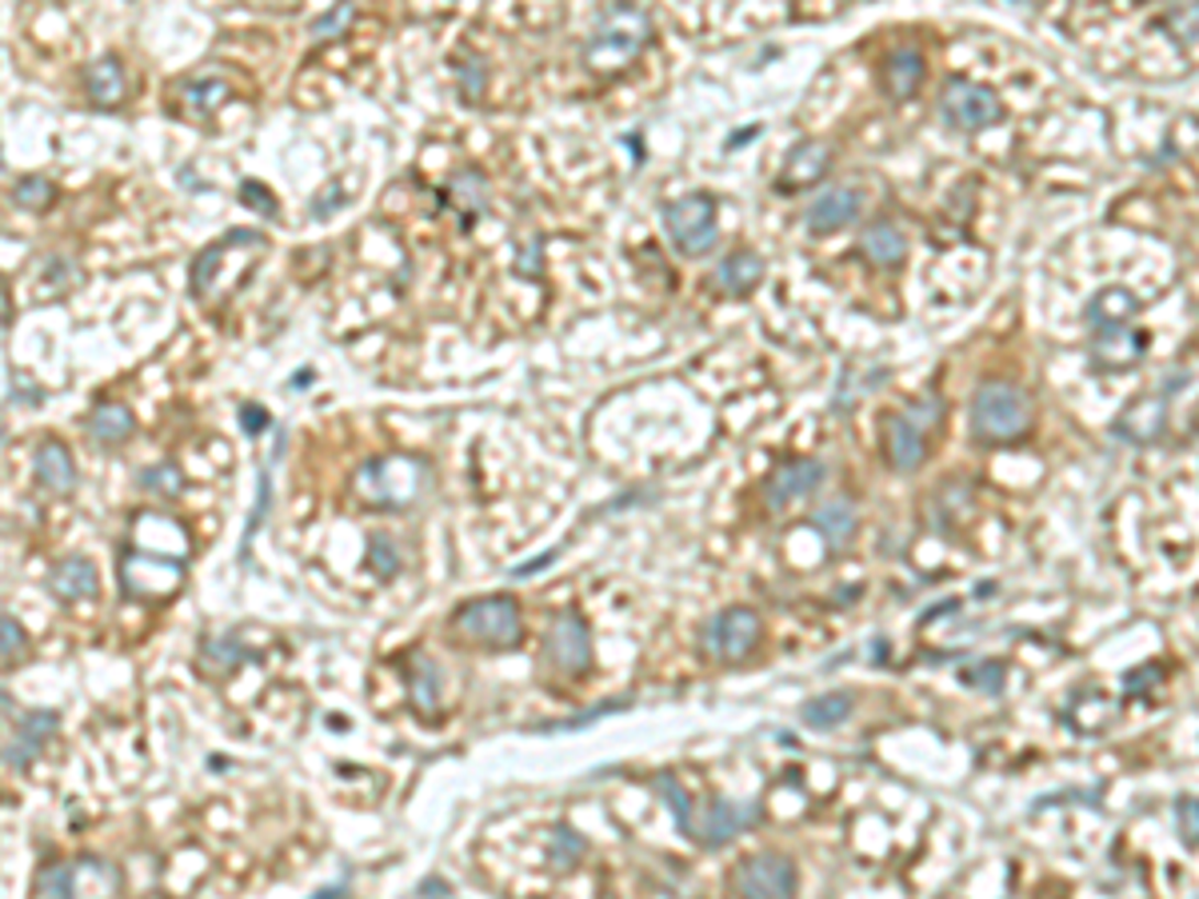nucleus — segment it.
Wrapping results in <instances>:
<instances>
[{
    "label": "nucleus",
    "instance_id": "nucleus-27",
    "mask_svg": "<svg viewBox=\"0 0 1199 899\" xmlns=\"http://www.w3.org/2000/svg\"><path fill=\"white\" fill-rule=\"evenodd\" d=\"M408 696H412V708H417V712H432L436 700H441V672H436V664H429V659L420 656V652L412 656Z\"/></svg>",
    "mask_w": 1199,
    "mask_h": 899
},
{
    "label": "nucleus",
    "instance_id": "nucleus-4",
    "mask_svg": "<svg viewBox=\"0 0 1199 899\" xmlns=\"http://www.w3.org/2000/svg\"><path fill=\"white\" fill-rule=\"evenodd\" d=\"M1028 424H1032V408H1028V396L1015 385L991 380L972 400V436L984 440V444L1020 440L1028 432Z\"/></svg>",
    "mask_w": 1199,
    "mask_h": 899
},
{
    "label": "nucleus",
    "instance_id": "nucleus-6",
    "mask_svg": "<svg viewBox=\"0 0 1199 899\" xmlns=\"http://www.w3.org/2000/svg\"><path fill=\"white\" fill-rule=\"evenodd\" d=\"M759 632H764V624H759V615L752 608H728V612H715L704 620L700 647L715 664H740L759 644Z\"/></svg>",
    "mask_w": 1199,
    "mask_h": 899
},
{
    "label": "nucleus",
    "instance_id": "nucleus-29",
    "mask_svg": "<svg viewBox=\"0 0 1199 899\" xmlns=\"http://www.w3.org/2000/svg\"><path fill=\"white\" fill-rule=\"evenodd\" d=\"M1164 424V396H1147L1135 408H1128L1120 420V432L1128 440H1152Z\"/></svg>",
    "mask_w": 1199,
    "mask_h": 899
},
{
    "label": "nucleus",
    "instance_id": "nucleus-34",
    "mask_svg": "<svg viewBox=\"0 0 1199 899\" xmlns=\"http://www.w3.org/2000/svg\"><path fill=\"white\" fill-rule=\"evenodd\" d=\"M12 200H16V209H29V212H41L53 204V185H48V176H21L16 185H12Z\"/></svg>",
    "mask_w": 1199,
    "mask_h": 899
},
{
    "label": "nucleus",
    "instance_id": "nucleus-16",
    "mask_svg": "<svg viewBox=\"0 0 1199 899\" xmlns=\"http://www.w3.org/2000/svg\"><path fill=\"white\" fill-rule=\"evenodd\" d=\"M48 592L65 603L97 600V592H100L97 564H92L89 556H65L53 571H48Z\"/></svg>",
    "mask_w": 1199,
    "mask_h": 899
},
{
    "label": "nucleus",
    "instance_id": "nucleus-39",
    "mask_svg": "<svg viewBox=\"0 0 1199 899\" xmlns=\"http://www.w3.org/2000/svg\"><path fill=\"white\" fill-rule=\"evenodd\" d=\"M185 97L197 104V109H217L224 97H229V85L224 80H188Z\"/></svg>",
    "mask_w": 1199,
    "mask_h": 899
},
{
    "label": "nucleus",
    "instance_id": "nucleus-2",
    "mask_svg": "<svg viewBox=\"0 0 1199 899\" xmlns=\"http://www.w3.org/2000/svg\"><path fill=\"white\" fill-rule=\"evenodd\" d=\"M452 628L464 632L476 644L488 647H517L524 640V615H520V600L508 592L492 596H473L464 600L452 615Z\"/></svg>",
    "mask_w": 1199,
    "mask_h": 899
},
{
    "label": "nucleus",
    "instance_id": "nucleus-7",
    "mask_svg": "<svg viewBox=\"0 0 1199 899\" xmlns=\"http://www.w3.org/2000/svg\"><path fill=\"white\" fill-rule=\"evenodd\" d=\"M664 232L676 244V253L700 256L715 244V197L708 192H688V197L671 200L664 209Z\"/></svg>",
    "mask_w": 1199,
    "mask_h": 899
},
{
    "label": "nucleus",
    "instance_id": "nucleus-28",
    "mask_svg": "<svg viewBox=\"0 0 1199 899\" xmlns=\"http://www.w3.org/2000/svg\"><path fill=\"white\" fill-rule=\"evenodd\" d=\"M1088 317L1096 320V332L1120 329V324H1128L1135 317V297H1128L1123 288H1108V292H1100V297L1091 300Z\"/></svg>",
    "mask_w": 1199,
    "mask_h": 899
},
{
    "label": "nucleus",
    "instance_id": "nucleus-26",
    "mask_svg": "<svg viewBox=\"0 0 1199 899\" xmlns=\"http://www.w3.org/2000/svg\"><path fill=\"white\" fill-rule=\"evenodd\" d=\"M759 280H764V260L756 253H748V248L732 253L715 268V285L724 288V292H732V297H748Z\"/></svg>",
    "mask_w": 1199,
    "mask_h": 899
},
{
    "label": "nucleus",
    "instance_id": "nucleus-24",
    "mask_svg": "<svg viewBox=\"0 0 1199 899\" xmlns=\"http://www.w3.org/2000/svg\"><path fill=\"white\" fill-rule=\"evenodd\" d=\"M812 528L828 540V548L844 552L852 544V536H856V508L847 504V500H828V504H820L812 512Z\"/></svg>",
    "mask_w": 1199,
    "mask_h": 899
},
{
    "label": "nucleus",
    "instance_id": "nucleus-37",
    "mask_svg": "<svg viewBox=\"0 0 1199 899\" xmlns=\"http://www.w3.org/2000/svg\"><path fill=\"white\" fill-rule=\"evenodd\" d=\"M356 9L353 4H341V9H329L324 16H317L312 21V41H332V36H341L348 24H353Z\"/></svg>",
    "mask_w": 1199,
    "mask_h": 899
},
{
    "label": "nucleus",
    "instance_id": "nucleus-38",
    "mask_svg": "<svg viewBox=\"0 0 1199 899\" xmlns=\"http://www.w3.org/2000/svg\"><path fill=\"white\" fill-rule=\"evenodd\" d=\"M584 856V840L573 832V828H556L552 832V864L556 867H573L576 859Z\"/></svg>",
    "mask_w": 1199,
    "mask_h": 899
},
{
    "label": "nucleus",
    "instance_id": "nucleus-31",
    "mask_svg": "<svg viewBox=\"0 0 1199 899\" xmlns=\"http://www.w3.org/2000/svg\"><path fill=\"white\" fill-rule=\"evenodd\" d=\"M847 715H852V696H847V691H824V696H815V700L803 708V724L828 732V728L844 724Z\"/></svg>",
    "mask_w": 1199,
    "mask_h": 899
},
{
    "label": "nucleus",
    "instance_id": "nucleus-36",
    "mask_svg": "<svg viewBox=\"0 0 1199 899\" xmlns=\"http://www.w3.org/2000/svg\"><path fill=\"white\" fill-rule=\"evenodd\" d=\"M180 468L177 464H160V468H148L141 471V488L144 492H156V496H177L180 492Z\"/></svg>",
    "mask_w": 1199,
    "mask_h": 899
},
{
    "label": "nucleus",
    "instance_id": "nucleus-42",
    "mask_svg": "<svg viewBox=\"0 0 1199 899\" xmlns=\"http://www.w3.org/2000/svg\"><path fill=\"white\" fill-rule=\"evenodd\" d=\"M0 628H4V647H0V652H4V664H12V659L24 652V632H21V624L12 620V612L0 615Z\"/></svg>",
    "mask_w": 1199,
    "mask_h": 899
},
{
    "label": "nucleus",
    "instance_id": "nucleus-18",
    "mask_svg": "<svg viewBox=\"0 0 1199 899\" xmlns=\"http://www.w3.org/2000/svg\"><path fill=\"white\" fill-rule=\"evenodd\" d=\"M884 452H888L891 468L912 471L924 464V429H915L908 417H888L884 420Z\"/></svg>",
    "mask_w": 1199,
    "mask_h": 899
},
{
    "label": "nucleus",
    "instance_id": "nucleus-23",
    "mask_svg": "<svg viewBox=\"0 0 1199 899\" xmlns=\"http://www.w3.org/2000/svg\"><path fill=\"white\" fill-rule=\"evenodd\" d=\"M859 253L868 256L876 268H896L908 253V244H903V232L891 220H876V224L859 232Z\"/></svg>",
    "mask_w": 1199,
    "mask_h": 899
},
{
    "label": "nucleus",
    "instance_id": "nucleus-17",
    "mask_svg": "<svg viewBox=\"0 0 1199 899\" xmlns=\"http://www.w3.org/2000/svg\"><path fill=\"white\" fill-rule=\"evenodd\" d=\"M928 77V65H924V53L920 48H891L888 56H884V92H888L891 100H908L920 92V85H924Z\"/></svg>",
    "mask_w": 1199,
    "mask_h": 899
},
{
    "label": "nucleus",
    "instance_id": "nucleus-32",
    "mask_svg": "<svg viewBox=\"0 0 1199 899\" xmlns=\"http://www.w3.org/2000/svg\"><path fill=\"white\" fill-rule=\"evenodd\" d=\"M652 791L660 796L664 808H668V812L676 815V828H680V832H684V828H688V820H692V808H696V803L688 800V791H684L680 779L671 776V772H664V776L652 779Z\"/></svg>",
    "mask_w": 1199,
    "mask_h": 899
},
{
    "label": "nucleus",
    "instance_id": "nucleus-1",
    "mask_svg": "<svg viewBox=\"0 0 1199 899\" xmlns=\"http://www.w3.org/2000/svg\"><path fill=\"white\" fill-rule=\"evenodd\" d=\"M648 36H652L648 12L632 9V4H612V9L600 12V24L592 29L588 44H584V65L592 68V73H620L648 44Z\"/></svg>",
    "mask_w": 1199,
    "mask_h": 899
},
{
    "label": "nucleus",
    "instance_id": "nucleus-20",
    "mask_svg": "<svg viewBox=\"0 0 1199 899\" xmlns=\"http://www.w3.org/2000/svg\"><path fill=\"white\" fill-rule=\"evenodd\" d=\"M859 209H864V192L859 188H832L824 197H815V204L808 209V229L836 232L844 229L847 220H856Z\"/></svg>",
    "mask_w": 1199,
    "mask_h": 899
},
{
    "label": "nucleus",
    "instance_id": "nucleus-44",
    "mask_svg": "<svg viewBox=\"0 0 1199 899\" xmlns=\"http://www.w3.org/2000/svg\"><path fill=\"white\" fill-rule=\"evenodd\" d=\"M241 420H244V432H248V436L268 429V412L260 404H241Z\"/></svg>",
    "mask_w": 1199,
    "mask_h": 899
},
{
    "label": "nucleus",
    "instance_id": "nucleus-9",
    "mask_svg": "<svg viewBox=\"0 0 1199 899\" xmlns=\"http://www.w3.org/2000/svg\"><path fill=\"white\" fill-rule=\"evenodd\" d=\"M796 864L780 852H756L736 864L732 888L740 899H796Z\"/></svg>",
    "mask_w": 1199,
    "mask_h": 899
},
{
    "label": "nucleus",
    "instance_id": "nucleus-46",
    "mask_svg": "<svg viewBox=\"0 0 1199 899\" xmlns=\"http://www.w3.org/2000/svg\"><path fill=\"white\" fill-rule=\"evenodd\" d=\"M341 896H344V888H324V891H317L312 899H341Z\"/></svg>",
    "mask_w": 1199,
    "mask_h": 899
},
{
    "label": "nucleus",
    "instance_id": "nucleus-14",
    "mask_svg": "<svg viewBox=\"0 0 1199 899\" xmlns=\"http://www.w3.org/2000/svg\"><path fill=\"white\" fill-rule=\"evenodd\" d=\"M60 715L56 712H21L16 715V728H12V740L4 747V768L9 772H24L33 764L41 752H45V740L56 732Z\"/></svg>",
    "mask_w": 1199,
    "mask_h": 899
},
{
    "label": "nucleus",
    "instance_id": "nucleus-3",
    "mask_svg": "<svg viewBox=\"0 0 1199 899\" xmlns=\"http://www.w3.org/2000/svg\"><path fill=\"white\" fill-rule=\"evenodd\" d=\"M429 484V464L417 456H388V460H368L356 471V496L364 504L400 508L412 504Z\"/></svg>",
    "mask_w": 1199,
    "mask_h": 899
},
{
    "label": "nucleus",
    "instance_id": "nucleus-33",
    "mask_svg": "<svg viewBox=\"0 0 1199 899\" xmlns=\"http://www.w3.org/2000/svg\"><path fill=\"white\" fill-rule=\"evenodd\" d=\"M368 568H373L380 580H392V576L400 571L397 540L385 536V532H373V536H368Z\"/></svg>",
    "mask_w": 1199,
    "mask_h": 899
},
{
    "label": "nucleus",
    "instance_id": "nucleus-13",
    "mask_svg": "<svg viewBox=\"0 0 1199 899\" xmlns=\"http://www.w3.org/2000/svg\"><path fill=\"white\" fill-rule=\"evenodd\" d=\"M820 484H824V464L812 460V456H796V460H784L768 476L764 500H768V508H788L803 496H812Z\"/></svg>",
    "mask_w": 1199,
    "mask_h": 899
},
{
    "label": "nucleus",
    "instance_id": "nucleus-25",
    "mask_svg": "<svg viewBox=\"0 0 1199 899\" xmlns=\"http://www.w3.org/2000/svg\"><path fill=\"white\" fill-rule=\"evenodd\" d=\"M85 88H89V97L97 100L100 109H109V104H121L124 100V68L116 56H97L89 68H85Z\"/></svg>",
    "mask_w": 1199,
    "mask_h": 899
},
{
    "label": "nucleus",
    "instance_id": "nucleus-35",
    "mask_svg": "<svg viewBox=\"0 0 1199 899\" xmlns=\"http://www.w3.org/2000/svg\"><path fill=\"white\" fill-rule=\"evenodd\" d=\"M1164 29L1176 36L1179 44H1196L1199 41V4H1179L1164 16Z\"/></svg>",
    "mask_w": 1199,
    "mask_h": 899
},
{
    "label": "nucleus",
    "instance_id": "nucleus-8",
    "mask_svg": "<svg viewBox=\"0 0 1199 899\" xmlns=\"http://www.w3.org/2000/svg\"><path fill=\"white\" fill-rule=\"evenodd\" d=\"M940 116H944V124H952L956 132H979L1000 121L1003 104L988 85L956 77V80H947L944 92H940Z\"/></svg>",
    "mask_w": 1199,
    "mask_h": 899
},
{
    "label": "nucleus",
    "instance_id": "nucleus-40",
    "mask_svg": "<svg viewBox=\"0 0 1199 899\" xmlns=\"http://www.w3.org/2000/svg\"><path fill=\"white\" fill-rule=\"evenodd\" d=\"M241 200L248 209H256L260 217H276V200L260 180H241Z\"/></svg>",
    "mask_w": 1199,
    "mask_h": 899
},
{
    "label": "nucleus",
    "instance_id": "nucleus-11",
    "mask_svg": "<svg viewBox=\"0 0 1199 899\" xmlns=\"http://www.w3.org/2000/svg\"><path fill=\"white\" fill-rule=\"evenodd\" d=\"M756 820H759V808H736V803L712 800V803L692 808V820H688L684 835H692L696 844H704V847H724L728 840H736L744 823H756Z\"/></svg>",
    "mask_w": 1199,
    "mask_h": 899
},
{
    "label": "nucleus",
    "instance_id": "nucleus-15",
    "mask_svg": "<svg viewBox=\"0 0 1199 899\" xmlns=\"http://www.w3.org/2000/svg\"><path fill=\"white\" fill-rule=\"evenodd\" d=\"M832 165V148L824 141H800L784 160L780 176H776V188L780 192H800V188H812L820 176L828 173Z\"/></svg>",
    "mask_w": 1199,
    "mask_h": 899
},
{
    "label": "nucleus",
    "instance_id": "nucleus-5",
    "mask_svg": "<svg viewBox=\"0 0 1199 899\" xmlns=\"http://www.w3.org/2000/svg\"><path fill=\"white\" fill-rule=\"evenodd\" d=\"M121 891V872L100 856L53 864L36 876L41 899H112Z\"/></svg>",
    "mask_w": 1199,
    "mask_h": 899
},
{
    "label": "nucleus",
    "instance_id": "nucleus-22",
    "mask_svg": "<svg viewBox=\"0 0 1199 899\" xmlns=\"http://www.w3.org/2000/svg\"><path fill=\"white\" fill-rule=\"evenodd\" d=\"M1144 348H1147V341L1135 329H1128V324H1120V329H1100L1096 332V344H1091L1096 360L1108 364V368H1128V364H1135L1144 356Z\"/></svg>",
    "mask_w": 1199,
    "mask_h": 899
},
{
    "label": "nucleus",
    "instance_id": "nucleus-45",
    "mask_svg": "<svg viewBox=\"0 0 1199 899\" xmlns=\"http://www.w3.org/2000/svg\"><path fill=\"white\" fill-rule=\"evenodd\" d=\"M756 136H759V124H752V129H740V136H732V141H728V148H740L744 141H756Z\"/></svg>",
    "mask_w": 1199,
    "mask_h": 899
},
{
    "label": "nucleus",
    "instance_id": "nucleus-30",
    "mask_svg": "<svg viewBox=\"0 0 1199 899\" xmlns=\"http://www.w3.org/2000/svg\"><path fill=\"white\" fill-rule=\"evenodd\" d=\"M448 200L456 204L460 212H485L488 209V180L476 168H464V173H456L448 180Z\"/></svg>",
    "mask_w": 1199,
    "mask_h": 899
},
{
    "label": "nucleus",
    "instance_id": "nucleus-10",
    "mask_svg": "<svg viewBox=\"0 0 1199 899\" xmlns=\"http://www.w3.org/2000/svg\"><path fill=\"white\" fill-rule=\"evenodd\" d=\"M548 664L564 676H584L592 668V632L584 624L580 612H560L552 620L548 640H544Z\"/></svg>",
    "mask_w": 1199,
    "mask_h": 899
},
{
    "label": "nucleus",
    "instance_id": "nucleus-21",
    "mask_svg": "<svg viewBox=\"0 0 1199 899\" xmlns=\"http://www.w3.org/2000/svg\"><path fill=\"white\" fill-rule=\"evenodd\" d=\"M85 429H89V436L97 440V444L112 448V444H124V440L133 436V432H136V417H133V408L121 404V400H104V404H97L89 412Z\"/></svg>",
    "mask_w": 1199,
    "mask_h": 899
},
{
    "label": "nucleus",
    "instance_id": "nucleus-12",
    "mask_svg": "<svg viewBox=\"0 0 1199 899\" xmlns=\"http://www.w3.org/2000/svg\"><path fill=\"white\" fill-rule=\"evenodd\" d=\"M180 564H173V559H156L153 552H124L121 556V580H124V592L129 596H141V600H165L160 596V588H156L153 580H160L168 588V592H177L180 588Z\"/></svg>",
    "mask_w": 1199,
    "mask_h": 899
},
{
    "label": "nucleus",
    "instance_id": "nucleus-43",
    "mask_svg": "<svg viewBox=\"0 0 1199 899\" xmlns=\"http://www.w3.org/2000/svg\"><path fill=\"white\" fill-rule=\"evenodd\" d=\"M1179 835L1188 844H1199V800H1179Z\"/></svg>",
    "mask_w": 1199,
    "mask_h": 899
},
{
    "label": "nucleus",
    "instance_id": "nucleus-19",
    "mask_svg": "<svg viewBox=\"0 0 1199 899\" xmlns=\"http://www.w3.org/2000/svg\"><path fill=\"white\" fill-rule=\"evenodd\" d=\"M33 468H36V484H41L45 492L68 496L77 488V464H73V452H68L60 440H45V444L36 448Z\"/></svg>",
    "mask_w": 1199,
    "mask_h": 899
},
{
    "label": "nucleus",
    "instance_id": "nucleus-41",
    "mask_svg": "<svg viewBox=\"0 0 1199 899\" xmlns=\"http://www.w3.org/2000/svg\"><path fill=\"white\" fill-rule=\"evenodd\" d=\"M968 684H976L979 691H1000L1003 688V664H996V659L979 664V668L968 672Z\"/></svg>",
    "mask_w": 1199,
    "mask_h": 899
}]
</instances>
